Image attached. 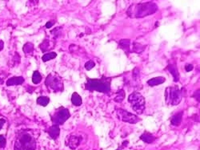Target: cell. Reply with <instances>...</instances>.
Masks as SVG:
<instances>
[{
	"instance_id": "1",
	"label": "cell",
	"mask_w": 200,
	"mask_h": 150,
	"mask_svg": "<svg viewBox=\"0 0 200 150\" xmlns=\"http://www.w3.org/2000/svg\"><path fill=\"white\" fill-rule=\"evenodd\" d=\"M158 10V6L153 2H142L131 5L128 8L127 14L131 18H143L153 14Z\"/></svg>"
},
{
	"instance_id": "2",
	"label": "cell",
	"mask_w": 200,
	"mask_h": 150,
	"mask_svg": "<svg viewBox=\"0 0 200 150\" xmlns=\"http://www.w3.org/2000/svg\"><path fill=\"white\" fill-rule=\"evenodd\" d=\"M111 80H112V78L106 77L104 75H102V78H99V79H90V78L87 77L85 89L90 91H96L110 95V90H111V87H110Z\"/></svg>"
},
{
	"instance_id": "3",
	"label": "cell",
	"mask_w": 200,
	"mask_h": 150,
	"mask_svg": "<svg viewBox=\"0 0 200 150\" xmlns=\"http://www.w3.org/2000/svg\"><path fill=\"white\" fill-rule=\"evenodd\" d=\"M35 148L36 141L31 133L26 131L19 134L14 144V150H35Z\"/></svg>"
},
{
	"instance_id": "4",
	"label": "cell",
	"mask_w": 200,
	"mask_h": 150,
	"mask_svg": "<svg viewBox=\"0 0 200 150\" xmlns=\"http://www.w3.org/2000/svg\"><path fill=\"white\" fill-rule=\"evenodd\" d=\"M164 96H165L166 103L167 104L171 106L178 105L182 100V91L177 85L168 87L166 88Z\"/></svg>"
},
{
	"instance_id": "5",
	"label": "cell",
	"mask_w": 200,
	"mask_h": 150,
	"mask_svg": "<svg viewBox=\"0 0 200 150\" xmlns=\"http://www.w3.org/2000/svg\"><path fill=\"white\" fill-rule=\"evenodd\" d=\"M128 102L131 103L132 109L137 114H143L146 108V101L145 98L143 97L139 91H134L133 93L128 96Z\"/></svg>"
},
{
	"instance_id": "6",
	"label": "cell",
	"mask_w": 200,
	"mask_h": 150,
	"mask_svg": "<svg viewBox=\"0 0 200 150\" xmlns=\"http://www.w3.org/2000/svg\"><path fill=\"white\" fill-rule=\"evenodd\" d=\"M45 84L48 89L53 90L55 92L63 91L64 89L63 81L62 77L56 72H51L46 78Z\"/></svg>"
},
{
	"instance_id": "7",
	"label": "cell",
	"mask_w": 200,
	"mask_h": 150,
	"mask_svg": "<svg viewBox=\"0 0 200 150\" xmlns=\"http://www.w3.org/2000/svg\"><path fill=\"white\" fill-rule=\"evenodd\" d=\"M71 117L69 110L64 107H59L51 115V121L53 125H63Z\"/></svg>"
},
{
	"instance_id": "8",
	"label": "cell",
	"mask_w": 200,
	"mask_h": 150,
	"mask_svg": "<svg viewBox=\"0 0 200 150\" xmlns=\"http://www.w3.org/2000/svg\"><path fill=\"white\" fill-rule=\"evenodd\" d=\"M116 114L121 120L127 122V123H130V124H137L138 122L141 120V119L138 117L136 115H134V114L131 113L130 111L123 109V108L117 107Z\"/></svg>"
},
{
	"instance_id": "9",
	"label": "cell",
	"mask_w": 200,
	"mask_h": 150,
	"mask_svg": "<svg viewBox=\"0 0 200 150\" xmlns=\"http://www.w3.org/2000/svg\"><path fill=\"white\" fill-rule=\"evenodd\" d=\"M67 140L68 143H67V145L71 149H75L82 141V137L79 136H75V135H71L67 137Z\"/></svg>"
},
{
	"instance_id": "10",
	"label": "cell",
	"mask_w": 200,
	"mask_h": 150,
	"mask_svg": "<svg viewBox=\"0 0 200 150\" xmlns=\"http://www.w3.org/2000/svg\"><path fill=\"white\" fill-rule=\"evenodd\" d=\"M25 79L23 76H14L7 79L6 84L7 86H14V85H21L24 83Z\"/></svg>"
},
{
	"instance_id": "11",
	"label": "cell",
	"mask_w": 200,
	"mask_h": 150,
	"mask_svg": "<svg viewBox=\"0 0 200 150\" xmlns=\"http://www.w3.org/2000/svg\"><path fill=\"white\" fill-rule=\"evenodd\" d=\"M167 70L170 71V73L173 75L174 82L179 81L180 75L179 72V70L177 68V66L175 64H168Z\"/></svg>"
},
{
	"instance_id": "12",
	"label": "cell",
	"mask_w": 200,
	"mask_h": 150,
	"mask_svg": "<svg viewBox=\"0 0 200 150\" xmlns=\"http://www.w3.org/2000/svg\"><path fill=\"white\" fill-rule=\"evenodd\" d=\"M49 136H51V138H52L53 140H56L58 137L59 136L60 134V128L59 126L58 125H52L51 127H50V128L47 131Z\"/></svg>"
},
{
	"instance_id": "13",
	"label": "cell",
	"mask_w": 200,
	"mask_h": 150,
	"mask_svg": "<svg viewBox=\"0 0 200 150\" xmlns=\"http://www.w3.org/2000/svg\"><path fill=\"white\" fill-rule=\"evenodd\" d=\"M165 81V77H163V76H159V77H155L149 79V80L147 81V84H148L150 87H155V86L160 85V84L163 83Z\"/></svg>"
},
{
	"instance_id": "14",
	"label": "cell",
	"mask_w": 200,
	"mask_h": 150,
	"mask_svg": "<svg viewBox=\"0 0 200 150\" xmlns=\"http://www.w3.org/2000/svg\"><path fill=\"white\" fill-rule=\"evenodd\" d=\"M183 111H179L178 113L175 114L173 116L171 117V123L173 126H179L181 122H182L183 120Z\"/></svg>"
},
{
	"instance_id": "15",
	"label": "cell",
	"mask_w": 200,
	"mask_h": 150,
	"mask_svg": "<svg viewBox=\"0 0 200 150\" xmlns=\"http://www.w3.org/2000/svg\"><path fill=\"white\" fill-rule=\"evenodd\" d=\"M140 139H141L143 141H144L147 144H151V143H153L154 141L155 140V136H153L151 132H145L144 133L142 134V136H140Z\"/></svg>"
},
{
	"instance_id": "16",
	"label": "cell",
	"mask_w": 200,
	"mask_h": 150,
	"mask_svg": "<svg viewBox=\"0 0 200 150\" xmlns=\"http://www.w3.org/2000/svg\"><path fill=\"white\" fill-rule=\"evenodd\" d=\"M130 43H131V40L128 39H121L118 43V46L121 49H123V51L126 53H129L131 51L130 50Z\"/></svg>"
},
{
	"instance_id": "17",
	"label": "cell",
	"mask_w": 200,
	"mask_h": 150,
	"mask_svg": "<svg viewBox=\"0 0 200 150\" xmlns=\"http://www.w3.org/2000/svg\"><path fill=\"white\" fill-rule=\"evenodd\" d=\"M71 102L74 105L80 106L83 103L82 98H81V96L77 92H74L71 95Z\"/></svg>"
},
{
	"instance_id": "18",
	"label": "cell",
	"mask_w": 200,
	"mask_h": 150,
	"mask_svg": "<svg viewBox=\"0 0 200 150\" xmlns=\"http://www.w3.org/2000/svg\"><path fill=\"white\" fill-rule=\"evenodd\" d=\"M50 102V98L47 97V96H39V97L37 98V103L39 105L43 106V107H46V106Z\"/></svg>"
},
{
	"instance_id": "19",
	"label": "cell",
	"mask_w": 200,
	"mask_h": 150,
	"mask_svg": "<svg viewBox=\"0 0 200 150\" xmlns=\"http://www.w3.org/2000/svg\"><path fill=\"white\" fill-rule=\"evenodd\" d=\"M50 46H51V41L49 39H45L41 44L39 45V47H40L43 52H46L47 51H50V49L52 48Z\"/></svg>"
},
{
	"instance_id": "20",
	"label": "cell",
	"mask_w": 200,
	"mask_h": 150,
	"mask_svg": "<svg viewBox=\"0 0 200 150\" xmlns=\"http://www.w3.org/2000/svg\"><path fill=\"white\" fill-rule=\"evenodd\" d=\"M125 99V91L123 89H119L116 91V96L114 97V101L122 102Z\"/></svg>"
},
{
	"instance_id": "21",
	"label": "cell",
	"mask_w": 200,
	"mask_h": 150,
	"mask_svg": "<svg viewBox=\"0 0 200 150\" xmlns=\"http://www.w3.org/2000/svg\"><path fill=\"white\" fill-rule=\"evenodd\" d=\"M56 56H57L56 52L51 51V52L46 53L45 55H43V57H42V59H43V62H47V61L51 60V59H54Z\"/></svg>"
},
{
	"instance_id": "22",
	"label": "cell",
	"mask_w": 200,
	"mask_h": 150,
	"mask_svg": "<svg viewBox=\"0 0 200 150\" xmlns=\"http://www.w3.org/2000/svg\"><path fill=\"white\" fill-rule=\"evenodd\" d=\"M23 51L26 54H32L33 51H34V45H33V43H30V42L25 43L23 47Z\"/></svg>"
},
{
	"instance_id": "23",
	"label": "cell",
	"mask_w": 200,
	"mask_h": 150,
	"mask_svg": "<svg viewBox=\"0 0 200 150\" xmlns=\"http://www.w3.org/2000/svg\"><path fill=\"white\" fill-rule=\"evenodd\" d=\"M42 81V75L38 71H34L32 75V82L35 84H38Z\"/></svg>"
},
{
	"instance_id": "24",
	"label": "cell",
	"mask_w": 200,
	"mask_h": 150,
	"mask_svg": "<svg viewBox=\"0 0 200 150\" xmlns=\"http://www.w3.org/2000/svg\"><path fill=\"white\" fill-rule=\"evenodd\" d=\"M62 30H63V28H62L61 26L56 27V28H55L54 30H51V34H53L54 36H55V38H58V37L61 35Z\"/></svg>"
},
{
	"instance_id": "25",
	"label": "cell",
	"mask_w": 200,
	"mask_h": 150,
	"mask_svg": "<svg viewBox=\"0 0 200 150\" xmlns=\"http://www.w3.org/2000/svg\"><path fill=\"white\" fill-rule=\"evenodd\" d=\"M84 67H85V68H86L87 71H90V70H91L93 67H95V63H94V61L89 60V61H87L86 63H85Z\"/></svg>"
},
{
	"instance_id": "26",
	"label": "cell",
	"mask_w": 200,
	"mask_h": 150,
	"mask_svg": "<svg viewBox=\"0 0 200 150\" xmlns=\"http://www.w3.org/2000/svg\"><path fill=\"white\" fill-rule=\"evenodd\" d=\"M133 79L134 80H137L140 78V71H139V68L138 67H135L134 70H133Z\"/></svg>"
},
{
	"instance_id": "27",
	"label": "cell",
	"mask_w": 200,
	"mask_h": 150,
	"mask_svg": "<svg viewBox=\"0 0 200 150\" xmlns=\"http://www.w3.org/2000/svg\"><path fill=\"white\" fill-rule=\"evenodd\" d=\"M6 138L2 135H0V148H4L6 146Z\"/></svg>"
},
{
	"instance_id": "28",
	"label": "cell",
	"mask_w": 200,
	"mask_h": 150,
	"mask_svg": "<svg viewBox=\"0 0 200 150\" xmlns=\"http://www.w3.org/2000/svg\"><path fill=\"white\" fill-rule=\"evenodd\" d=\"M193 68H194L193 65L190 64V63H187V64H186V66H185V70H186V71H187V72L192 71Z\"/></svg>"
},
{
	"instance_id": "29",
	"label": "cell",
	"mask_w": 200,
	"mask_h": 150,
	"mask_svg": "<svg viewBox=\"0 0 200 150\" xmlns=\"http://www.w3.org/2000/svg\"><path fill=\"white\" fill-rule=\"evenodd\" d=\"M55 24V22L54 21H49V22H47V23H46V27H47V29L51 28V26H53V25Z\"/></svg>"
},
{
	"instance_id": "30",
	"label": "cell",
	"mask_w": 200,
	"mask_h": 150,
	"mask_svg": "<svg viewBox=\"0 0 200 150\" xmlns=\"http://www.w3.org/2000/svg\"><path fill=\"white\" fill-rule=\"evenodd\" d=\"M5 120L4 119H0V130L2 129V128L3 127V125H4L5 124Z\"/></svg>"
},
{
	"instance_id": "31",
	"label": "cell",
	"mask_w": 200,
	"mask_h": 150,
	"mask_svg": "<svg viewBox=\"0 0 200 150\" xmlns=\"http://www.w3.org/2000/svg\"><path fill=\"white\" fill-rule=\"evenodd\" d=\"M3 46H4V43L2 42V40H0V51H2V49H3Z\"/></svg>"
},
{
	"instance_id": "32",
	"label": "cell",
	"mask_w": 200,
	"mask_h": 150,
	"mask_svg": "<svg viewBox=\"0 0 200 150\" xmlns=\"http://www.w3.org/2000/svg\"><path fill=\"white\" fill-rule=\"evenodd\" d=\"M116 150H121V149H120V148H118V149H116Z\"/></svg>"
}]
</instances>
